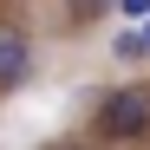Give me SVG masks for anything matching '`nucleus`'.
Instances as JSON below:
<instances>
[{
	"mask_svg": "<svg viewBox=\"0 0 150 150\" xmlns=\"http://www.w3.org/2000/svg\"><path fill=\"white\" fill-rule=\"evenodd\" d=\"M98 131L105 137H144L150 131V85H124L98 105Z\"/></svg>",
	"mask_w": 150,
	"mask_h": 150,
	"instance_id": "obj_1",
	"label": "nucleus"
},
{
	"mask_svg": "<svg viewBox=\"0 0 150 150\" xmlns=\"http://www.w3.org/2000/svg\"><path fill=\"white\" fill-rule=\"evenodd\" d=\"M33 72V39L20 26H0V85H26Z\"/></svg>",
	"mask_w": 150,
	"mask_h": 150,
	"instance_id": "obj_2",
	"label": "nucleus"
},
{
	"mask_svg": "<svg viewBox=\"0 0 150 150\" xmlns=\"http://www.w3.org/2000/svg\"><path fill=\"white\" fill-rule=\"evenodd\" d=\"M150 46H144V33H117V59H144Z\"/></svg>",
	"mask_w": 150,
	"mask_h": 150,
	"instance_id": "obj_3",
	"label": "nucleus"
},
{
	"mask_svg": "<svg viewBox=\"0 0 150 150\" xmlns=\"http://www.w3.org/2000/svg\"><path fill=\"white\" fill-rule=\"evenodd\" d=\"M111 7H117L124 20H144V13H150V0H111Z\"/></svg>",
	"mask_w": 150,
	"mask_h": 150,
	"instance_id": "obj_4",
	"label": "nucleus"
},
{
	"mask_svg": "<svg viewBox=\"0 0 150 150\" xmlns=\"http://www.w3.org/2000/svg\"><path fill=\"white\" fill-rule=\"evenodd\" d=\"M137 33H144V46H150V13H144V20H137Z\"/></svg>",
	"mask_w": 150,
	"mask_h": 150,
	"instance_id": "obj_5",
	"label": "nucleus"
}]
</instances>
